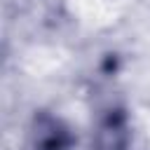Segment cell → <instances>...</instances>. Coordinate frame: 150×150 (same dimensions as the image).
<instances>
[{
	"label": "cell",
	"mask_w": 150,
	"mask_h": 150,
	"mask_svg": "<svg viewBox=\"0 0 150 150\" xmlns=\"http://www.w3.org/2000/svg\"><path fill=\"white\" fill-rule=\"evenodd\" d=\"M73 148H75L73 129L59 115L49 110H35L26 131L23 150H73Z\"/></svg>",
	"instance_id": "obj_1"
},
{
	"label": "cell",
	"mask_w": 150,
	"mask_h": 150,
	"mask_svg": "<svg viewBox=\"0 0 150 150\" xmlns=\"http://www.w3.org/2000/svg\"><path fill=\"white\" fill-rule=\"evenodd\" d=\"M129 143H131V124L127 110L117 103L103 108L94 122L91 150H129Z\"/></svg>",
	"instance_id": "obj_2"
}]
</instances>
